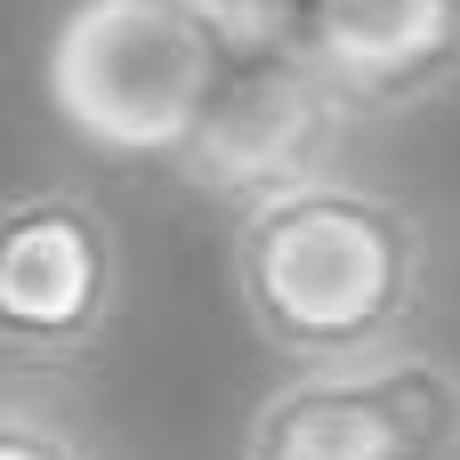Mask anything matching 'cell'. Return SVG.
<instances>
[{
	"label": "cell",
	"instance_id": "obj_1",
	"mask_svg": "<svg viewBox=\"0 0 460 460\" xmlns=\"http://www.w3.org/2000/svg\"><path fill=\"white\" fill-rule=\"evenodd\" d=\"M429 218L348 170L299 178L251 210H234L226 275L234 299L283 372L307 364H364L412 340L429 299Z\"/></svg>",
	"mask_w": 460,
	"mask_h": 460
},
{
	"label": "cell",
	"instance_id": "obj_2",
	"mask_svg": "<svg viewBox=\"0 0 460 460\" xmlns=\"http://www.w3.org/2000/svg\"><path fill=\"white\" fill-rule=\"evenodd\" d=\"M234 40L194 0H65L40 49V89L65 137L105 162H186Z\"/></svg>",
	"mask_w": 460,
	"mask_h": 460
},
{
	"label": "cell",
	"instance_id": "obj_3",
	"mask_svg": "<svg viewBox=\"0 0 460 460\" xmlns=\"http://www.w3.org/2000/svg\"><path fill=\"white\" fill-rule=\"evenodd\" d=\"M234 460H460V364L404 340L364 364L283 372Z\"/></svg>",
	"mask_w": 460,
	"mask_h": 460
},
{
	"label": "cell",
	"instance_id": "obj_4",
	"mask_svg": "<svg viewBox=\"0 0 460 460\" xmlns=\"http://www.w3.org/2000/svg\"><path fill=\"white\" fill-rule=\"evenodd\" d=\"M121 307V226L89 186L0 194V364L65 372Z\"/></svg>",
	"mask_w": 460,
	"mask_h": 460
},
{
	"label": "cell",
	"instance_id": "obj_5",
	"mask_svg": "<svg viewBox=\"0 0 460 460\" xmlns=\"http://www.w3.org/2000/svg\"><path fill=\"white\" fill-rule=\"evenodd\" d=\"M356 113L348 97L315 73V57L299 40H259L243 49L234 40V65H226V89L202 121V137L186 146L178 178L226 210H251L299 178H323L340 170V146H348Z\"/></svg>",
	"mask_w": 460,
	"mask_h": 460
},
{
	"label": "cell",
	"instance_id": "obj_6",
	"mask_svg": "<svg viewBox=\"0 0 460 460\" xmlns=\"http://www.w3.org/2000/svg\"><path fill=\"white\" fill-rule=\"evenodd\" d=\"M299 49L356 121H388L460 81V0H307Z\"/></svg>",
	"mask_w": 460,
	"mask_h": 460
},
{
	"label": "cell",
	"instance_id": "obj_7",
	"mask_svg": "<svg viewBox=\"0 0 460 460\" xmlns=\"http://www.w3.org/2000/svg\"><path fill=\"white\" fill-rule=\"evenodd\" d=\"M0 460H97V453L65 412H49L32 396H0Z\"/></svg>",
	"mask_w": 460,
	"mask_h": 460
}]
</instances>
